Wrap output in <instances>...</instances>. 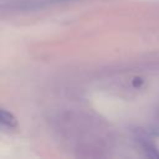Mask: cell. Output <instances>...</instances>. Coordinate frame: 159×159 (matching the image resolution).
I'll use <instances>...</instances> for the list:
<instances>
[{
    "label": "cell",
    "mask_w": 159,
    "mask_h": 159,
    "mask_svg": "<svg viewBox=\"0 0 159 159\" xmlns=\"http://www.w3.org/2000/svg\"><path fill=\"white\" fill-rule=\"evenodd\" d=\"M1 123L7 125V127H15L16 125V118L11 113L2 109L1 111Z\"/></svg>",
    "instance_id": "1"
}]
</instances>
